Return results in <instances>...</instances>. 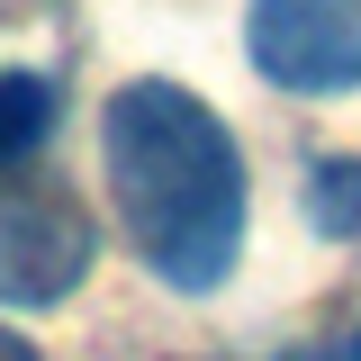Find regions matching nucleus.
<instances>
[{
  "label": "nucleus",
  "mask_w": 361,
  "mask_h": 361,
  "mask_svg": "<svg viewBox=\"0 0 361 361\" xmlns=\"http://www.w3.org/2000/svg\"><path fill=\"white\" fill-rule=\"evenodd\" d=\"M0 361H45V353L27 343V334H18V325H0Z\"/></svg>",
  "instance_id": "6"
},
{
  "label": "nucleus",
  "mask_w": 361,
  "mask_h": 361,
  "mask_svg": "<svg viewBox=\"0 0 361 361\" xmlns=\"http://www.w3.org/2000/svg\"><path fill=\"white\" fill-rule=\"evenodd\" d=\"M298 208L325 244H353L361 235V154H316L307 180H298Z\"/></svg>",
  "instance_id": "4"
},
{
  "label": "nucleus",
  "mask_w": 361,
  "mask_h": 361,
  "mask_svg": "<svg viewBox=\"0 0 361 361\" xmlns=\"http://www.w3.org/2000/svg\"><path fill=\"white\" fill-rule=\"evenodd\" d=\"M244 54L271 90H361V0H244Z\"/></svg>",
  "instance_id": "3"
},
{
  "label": "nucleus",
  "mask_w": 361,
  "mask_h": 361,
  "mask_svg": "<svg viewBox=\"0 0 361 361\" xmlns=\"http://www.w3.org/2000/svg\"><path fill=\"white\" fill-rule=\"evenodd\" d=\"M99 172L118 199L135 262L154 271L180 298H208L235 280L244 262V217H253V190H244V145L199 90L163 82H118L99 109Z\"/></svg>",
  "instance_id": "1"
},
{
  "label": "nucleus",
  "mask_w": 361,
  "mask_h": 361,
  "mask_svg": "<svg viewBox=\"0 0 361 361\" xmlns=\"http://www.w3.org/2000/svg\"><path fill=\"white\" fill-rule=\"evenodd\" d=\"M54 109H63V90L45 82V73H0V172H18L45 135H54Z\"/></svg>",
  "instance_id": "5"
},
{
  "label": "nucleus",
  "mask_w": 361,
  "mask_h": 361,
  "mask_svg": "<svg viewBox=\"0 0 361 361\" xmlns=\"http://www.w3.org/2000/svg\"><path fill=\"white\" fill-rule=\"evenodd\" d=\"M99 262V226L73 190L0 172V307H63Z\"/></svg>",
  "instance_id": "2"
},
{
  "label": "nucleus",
  "mask_w": 361,
  "mask_h": 361,
  "mask_svg": "<svg viewBox=\"0 0 361 361\" xmlns=\"http://www.w3.org/2000/svg\"><path fill=\"white\" fill-rule=\"evenodd\" d=\"M289 361H334V353H289Z\"/></svg>",
  "instance_id": "8"
},
{
  "label": "nucleus",
  "mask_w": 361,
  "mask_h": 361,
  "mask_svg": "<svg viewBox=\"0 0 361 361\" xmlns=\"http://www.w3.org/2000/svg\"><path fill=\"white\" fill-rule=\"evenodd\" d=\"M334 361H361V325H353V334H343V353H334Z\"/></svg>",
  "instance_id": "7"
}]
</instances>
